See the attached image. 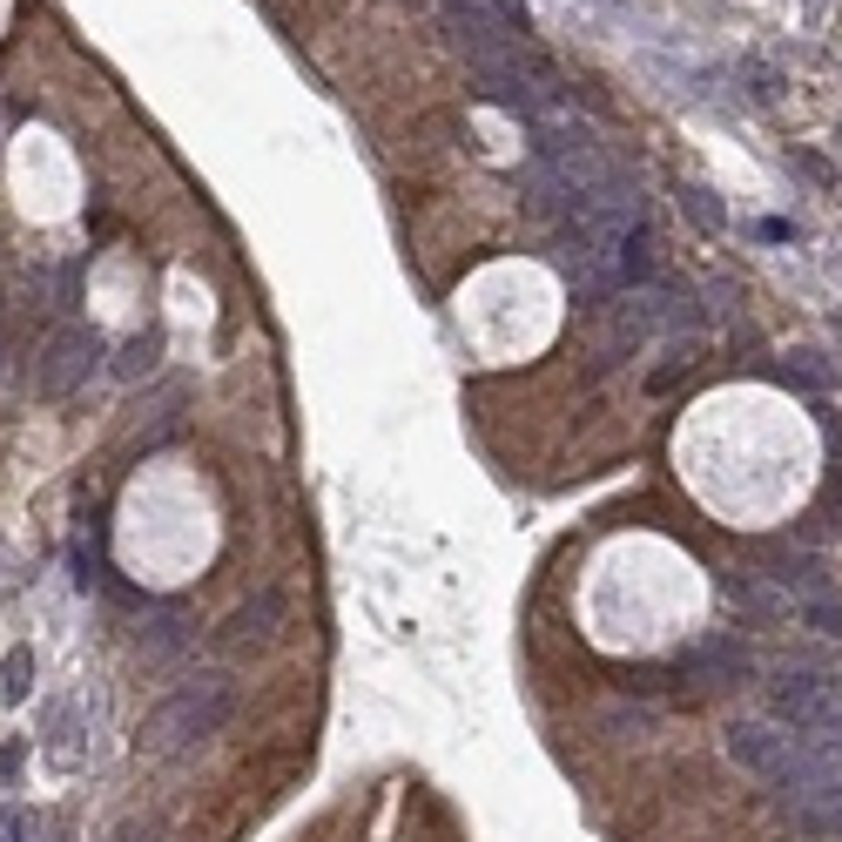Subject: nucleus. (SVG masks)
I'll use <instances>...</instances> for the list:
<instances>
[{"label": "nucleus", "mask_w": 842, "mask_h": 842, "mask_svg": "<svg viewBox=\"0 0 842 842\" xmlns=\"http://www.w3.org/2000/svg\"><path fill=\"white\" fill-rule=\"evenodd\" d=\"M769 715L809 748H842V674L829 667H782L769 681Z\"/></svg>", "instance_id": "f257e3e1"}, {"label": "nucleus", "mask_w": 842, "mask_h": 842, "mask_svg": "<svg viewBox=\"0 0 842 842\" xmlns=\"http://www.w3.org/2000/svg\"><path fill=\"white\" fill-rule=\"evenodd\" d=\"M229 708H236V681H229V674H196V681H183L176 695H168V701L148 715L142 748H148V754H183V748L209 741V735L229 721Z\"/></svg>", "instance_id": "f03ea898"}, {"label": "nucleus", "mask_w": 842, "mask_h": 842, "mask_svg": "<svg viewBox=\"0 0 842 842\" xmlns=\"http://www.w3.org/2000/svg\"><path fill=\"white\" fill-rule=\"evenodd\" d=\"M95 364H102V337L89 324H61L41 345V358H34V391L41 398H74L95 378Z\"/></svg>", "instance_id": "7ed1b4c3"}, {"label": "nucleus", "mask_w": 842, "mask_h": 842, "mask_svg": "<svg viewBox=\"0 0 842 842\" xmlns=\"http://www.w3.org/2000/svg\"><path fill=\"white\" fill-rule=\"evenodd\" d=\"M674 674H681V681H695L701 695H715V688H741V681H748V674H754V654H748V640L715 634V640H701V647H688L681 660H674Z\"/></svg>", "instance_id": "20e7f679"}, {"label": "nucleus", "mask_w": 842, "mask_h": 842, "mask_svg": "<svg viewBox=\"0 0 842 842\" xmlns=\"http://www.w3.org/2000/svg\"><path fill=\"white\" fill-rule=\"evenodd\" d=\"M277 627H284V594L277 586H264V594H249L223 627H216V647L223 654H249V647H270L277 640Z\"/></svg>", "instance_id": "39448f33"}, {"label": "nucleus", "mask_w": 842, "mask_h": 842, "mask_svg": "<svg viewBox=\"0 0 842 842\" xmlns=\"http://www.w3.org/2000/svg\"><path fill=\"white\" fill-rule=\"evenodd\" d=\"M721 600L741 607L754 627H789V620H795L789 586H776V579H762V573H728V579H721Z\"/></svg>", "instance_id": "423d86ee"}, {"label": "nucleus", "mask_w": 842, "mask_h": 842, "mask_svg": "<svg viewBox=\"0 0 842 842\" xmlns=\"http://www.w3.org/2000/svg\"><path fill=\"white\" fill-rule=\"evenodd\" d=\"M762 579H776V586H795V600H809V594H829V573H822V559H809V553H789V546H776V553L762 559Z\"/></svg>", "instance_id": "0eeeda50"}, {"label": "nucleus", "mask_w": 842, "mask_h": 842, "mask_svg": "<svg viewBox=\"0 0 842 842\" xmlns=\"http://www.w3.org/2000/svg\"><path fill=\"white\" fill-rule=\"evenodd\" d=\"M795 620H802L809 634H829V640H842V600H829V594H809V600H795Z\"/></svg>", "instance_id": "6e6552de"}, {"label": "nucleus", "mask_w": 842, "mask_h": 842, "mask_svg": "<svg viewBox=\"0 0 842 842\" xmlns=\"http://www.w3.org/2000/svg\"><path fill=\"white\" fill-rule=\"evenodd\" d=\"M681 209H688V216H695V229H708V236H715V229L728 223V216H721V203H715V196H708L701 183H688V189H681Z\"/></svg>", "instance_id": "1a4fd4ad"}, {"label": "nucleus", "mask_w": 842, "mask_h": 842, "mask_svg": "<svg viewBox=\"0 0 842 842\" xmlns=\"http://www.w3.org/2000/svg\"><path fill=\"white\" fill-rule=\"evenodd\" d=\"M789 378H795V384H809V391L835 384V371L822 364V351H789Z\"/></svg>", "instance_id": "9d476101"}, {"label": "nucleus", "mask_w": 842, "mask_h": 842, "mask_svg": "<svg viewBox=\"0 0 842 842\" xmlns=\"http://www.w3.org/2000/svg\"><path fill=\"white\" fill-rule=\"evenodd\" d=\"M795 168H802L815 189H835V183H842V168H835L829 155H815V148H795Z\"/></svg>", "instance_id": "9b49d317"}, {"label": "nucleus", "mask_w": 842, "mask_h": 842, "mask_svg": "<svg viewBox=\"0 0 842 842\" xmlns=\"http://www.w3.org/2000/svg\"><path fill=\"white\" fill-rule=\"evenodd\" d=\"M155 351H162V337H135L115 371H122V378H142V371H155Z\"/></svg>", "instance_id": "f8f14e48"}, {"label": "nucleus", "mask_w": 842, "mask_h": 842, "mask_svg": "<svg viewBox=\"0 0 842 842\" xmlns=\"http://www.w3.org/2000/svg\"><path fill=\"white\" fill-rule=\"evenodd\" d=\"M600 721H607V735H647L654 728V708H607Z\"/></svg>", "instance_id": "ddd939ff"}, {"label": "nucleus", "mask_w": 842, "mask_h": 842, "mask_svg": "<svg viewBox=\"0 0 842 842\" xmlns=\"http://www.w3.org/2000/svg\"><path fill=\"white\" fill-rule=\"evenodd\" d=\"M142 640H148L155 654H162V647H176V640H183V620H176V614H162V620H155V627H148Z\"/></svg>", "instance_id": "4468645a"}, {"label": "nucleus", "mask_w": 842, "mask_h": 842, "mask_svg": "<svg viewBox=\"0 0 842 842\" xmlns=\"http://www.w3.org/2000/svg\"><path fill=\"white\" fill-rule=\"evenodd\" d=\"M8 695H14V701L28 695V647H14V654H8Z\"/></svg>", "instance_id": "2eb2a0df"}, {"label": "nucleus", "mask_w": 842, "mask_h": 842, "mask_svg": "<svg viewBox=\"0 0 842 842\" xmlns=\"http://www.w3.org/2000/svg\"><path fill=\"white\" fill-rule=\"evenodd\" d=\"M28 835V815L21 809H0V842H21Z\"/></svg>", "instance_id": "dca6fc26"}, {"label": "nucleus", "mask_w": 842, "mask_h": 842, "mask_svg": "<svg viewBox=\"0 0 842 842\" xmlns=\"http://www.w3.org/2000/svg\"><path fill=\"white\" fill-rule=\"evenodd\" d=\"M14 769H21V748H0V782H8Z\"/></svg>", "instance_id": "f3484780"}]
</instances>
